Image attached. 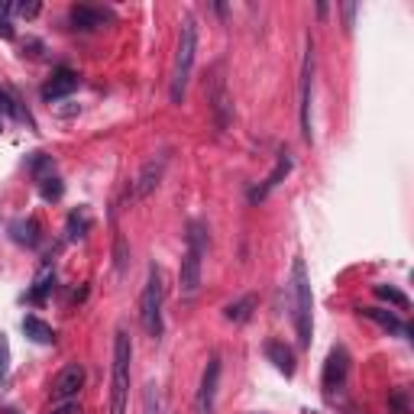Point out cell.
I'll return each instance as SVG.
<instances>
[{"label": "cell", "mask_w": 414, "mask_h": 414, "mask_svg": "<svg viewBox=\"0 0 414 414\" xmlns=\"http://www.w3.org/2000/svg\"><path fill=\"white\" fill-rule=\"evenodd\" d=\"M291 168H295V159L288 156V149H282L279 159H275V168H272L269 175H265V182L259 184V188H253V192H249V204H259V201L269 198V194L288 178V172H291Z\"/></svg>", "instance_id": "14"}, {"label": "cell", "mask_w": 414, "mask_h": 414, "mask_svg": "<svg viewBox=\"0 0 414 414\" xmlns=\"http://www.w3.org/2000/svg\"><path fill=\"white\" fill-rule=\"evenodd\" d=\"M113 265H117V275H127V265H130V249H127V239L123 233H113Z\"/></svg>", "instance_id": "23"}, {"label": "cell", "mask_w": 414, "mask_h": 414, "mask_svg": "<svg viewBox=\"0 0 414 414\" xmlns=\"http://www.w3.org/2000/svg\"><path fill=\"white\" fill-rule=\"evenodd\" d=\"M168 159H172V152L162 149L156 152L152 159L143 162V168H139V175L130 182V188H133V198H149L156 188L162 184V178H165V168H168Z\"/></svg>", "instance_id": "8"}, {"label": "cell", "mask_w": 414, "mask_h": 414, "mask_svg": "<svg viewBox=\"0 0 414 414\" xmlns=\"http://www.w3.org/2000/svg\"><path fill=\"white\" fill-rule=\"evenodd\" d=\"M16 30H13V20L7 13H0V39H13Z\"/></svg>", "instance_id": "29"}, {"label": "cell", "mask_w": 414, "mask_h": 414, "mask_svg": "<svg viewBox=\"0 0 414 414\" xmlns=\"http://www.w3.org/2000/svg\"><path fill=\"white\" fill-rule=\"evenodd\" d=\"M256 295H243L239 301H230L227 308H223V318L233 320V324H246L249 318H253V310H256Z\"/></svg>", "instance_id": "20"}, {"label": "cell", "mask_w": 414, "mask_h": 414, "mask_svg": "<svg viewBox=\"0 0 414 414\" xmlns=\"http://www.w3.org/2000/svg\"><path fill=\"white\" fill-rule=\"evenodd\" d=\"M88 230H91V217H88V211H84V207L72 211V214H68V223H65V239H68V243H75V239H81Z\"/></svg>", "instance_id": "21"}, {"label": "cell", "mask_w": 414, "mask_h": 414, "mask_svg": "<svg viewBox=\"0 0 414 414\" xmlns=\"http://www.w3.org/2000/svg\"><path fill=\"white\" fill-rule=\"evenodd\" d=\"M217 385H220V356H211L204 372H201L198 395H194V414H214Z\"/></svg>", "instance_id": "10"}, {"label": "cell", "mask_w": 414, "mask_h": 414, "mask_svg": "<svg viewBox=\"0 0 414 414\" xmlns=\"http://www.w3.org/2000/svg\"><path fill=\"white\" fill-rule=\"evenodd\" d=\"M389 405L395 408L399 414H411V405H408V389H395V391H391Z\"/></svg>", "instance_id": "28"}, {"label": "cell", "mask_w": 414, "mask_h": 414, "mask_svg": "<svg viewBox=\"0 0 414 414\" xmlns=\"http://www.w3.org/2000/svg\"><path fill=\"white\" fill-rule=\"evenodd\" d=\"M288 304H291V324L298 334V346L308 350L314 340V295H310V279L308 265L301 256H295L291 263V275H288Z\"/></svg>", "instance_id": "1"}, {"label": "cell", "mask_w": 414, "mask_h": 414, "mask_svg": "<svg viewBox=\"0 0 414 414\" xmlns=\"http://www.w3.org/2000/svg\"><path fill=\"white\" fill-rule=\"evenodd\" d=\"M359 314H363V318H369L372 324H379L382 330H389V334H401L405 340H411V327H408L399 314H391V310H385V308H363Z\"/></svg>", "instance_id": "16"}, {"label": "cell", "mask_w": 414, "mask_h": 414, "mask_svg": "<svg viewBox=\"0 0 414 414\" xmlns=\"http://www.w3.org/2000/svg\"><path fill=\"white\" fill-rule=\"evenodd\" d=\"M23 334L30 337L32 343H39V346H52V343H56V330L42 318H36V314H26L23 318Z\"/></svg>", "instance_id": "19"}, {"label": "cell", "mask_w": 414, "mask_h": 414, "mask_svg": "<svg viewBox=\"0 0 414 414\" xmlns=\"http://www.w3.org/2000/svg\"><path fill=\"white\" fill-rule=\"evenodd\" d=\"M263 353H265V359H269L272 366L285 375V379H291V375H295V350H291L285 340H265Z\"/></svg>", "instance_id": "15"}, {"label": "cell", "mask_w": 414, "mask_h": 414, "mask_svg": "<svg viewBox=\"0 0 414 414\" xmlns=\"http://www.w3.org/2000/svg\"><path fill=\"white\" fill-rule=\"evenodd\" d=\"M4 113H7V94L0 91V133H4Z\"/></svg>", "instance_id": "32"}, {"label": "cell", "mask_w": 414, "mask_h": 414, "mask_svg": "<svg viewBox=\"0 0 414 414\" xmlns=\"http://www.w3.org/2000/svg\"><path fill=\"white\" fill-rule=\"evenodd\" d=\"M7 379H10V337L0 334V391L7 389Z\"/></svg>", "instance_id": "26"}, {"label": "cell", "mask_w": 414, "mask_h": 414, "mask_svg": "<svg viewBox=\"0 0 414 414\" xmlns=\"http://www.w3.org/2000/svg\"><path fill=\"white\" fill-rule=\"evenodd\" d=\"M162 304H165V282H162V269L152 263L149 272H146L143 295H139V324H143V330H146L149 340H159L162 330H165Z\"/></svg>", "instance_id": "5"}, {"label": "cell", "mask_w": 414, "mask_h": 414, "mask_svg": "<svg viewBox=\"0 0 414 414\" xmlns=\"http://www.w3.org/2000/svg\"><path fill=\"white\" fill-rule=\"evenodd\" d=\"M84 382H88V372H84V366L81 363H68V366L62 369V372L52 379V401H75L81 395V389H84Z\"/></svg>", "instance_id": "9"}, {"label": "cell", "mask_w": 414, "mask_h": 414, "mask_svg": "<svg viewBox=\"0 0 414 414\" xmlns=\"http://www.w3.org/2000/svg\"><path fill=\"white\" fill-rule=\"evenodd\" d=\"M39 194H42V201H58V198L65 194L62 178H58V175H46V178H39Z\"/></svg>", "instance_id": "24"}, {"label": "cell", "mask_w": 414, "mask_h": 414, "mask_svg": "<svg viewBox=\"0 0 414 414\" xmlns=\"http://www.w3.org/2000/svg\"><path fill=\"white\" fill-rule=\"evenodd\" d=\"M143 414H162V399H159V385L149 382L143 391Z\"/></svg>", "instance_id": "27"}, {"label": "cell", "mask_w": 414, "mask_h": 414, "mask_svg": "<svg viewBox=\"0 0 414 414\" xmlns=\"http://www.w3.org/2000/svg\"><path fill=\"white\" fill-rule=\"evenodd\" d=\"M81 88V75L75 68H56L52 78L42 84V101L46 104H56V101H65V97H72L75 91Z\"/></svg>", "instance_id": "11"}, {"label": "cell", "mask_w": 414, "mask_h": 414, "mask_svg": "<svg viewBox=\"0 0 414 414\" xmlns=\"http://www.w3.org/2000/svg\"><path fill=\"white\" fill-rule=\"evenodd\" d=\"M10 237H13V243H20V246H39V220L36 217H16L13 223H10Z\"/></svg>", "instance_id": "18"}, {"label": "cell", "mask_w": 414, "mask_h": 414, "mask_svg": "<svg viewBox=\"0 0 414 414\" xmlns=\"http://www.w3.org/2000/svg\"><path fill=\"white\" fill-rule=\"evenodd\" d=\"M49 414H78V405H75V401H58Z\"/></svg>", "instance_id": "31"}, {"label": "cell", "mask_w": 414, "mask_h": 414, "mask_svg": "<svg viewBox=\"0 0 414 414\" xmlns=\"http://www.w3.org/2000/svg\"><path fill=\"white\" fill-rule=\"evenodd\" d=\"M194 56H198V23H194V16H184L182 30H178L172 88H168L172 104H184V91H188V81H192V72H194Z\"/></svg>", "instance_id": "3"}, {"label": "cell", "mask_w": 414, "mask_h": 414, "mask_svg": "<svg viewBox=\"0 0 414 414\" xmlns=\"http://www.w3.org/2000/svg\"><path fill=\"white\" fill-rule=\"evenodd\" d=\"M353 16H356V4H343V23H346L343 30L346 32L353 30Z\"/></svg>", "instance_id": "30"}, {"label": "cell", "mask_w": 414, "mask_h": 414, "mask_svg": "<svg viewBox=\"0 0 414 414\" xmlns=\"http://www.w3.org/2000/svg\"><path fill=\"white\" fill-rule=\"evenodd\" d=\"M52 291H56V265H52V259H49V263H42V269H39V275H36V282H32V288L26 291V301L42 304Z\"/></svg>", "instance_id": "17"}, {"label": "cell", "mask_w": 414, "mask_h": 414, "mask_svg": "<svg viewBox=\"0 0 414 414\" xmlns=\"http://www.w3.org/2000/svg\"><path fill=\"white\" fill-rule=\"evenodd\" d=\"M350 382V353L346 346H334L327 353V363H324V375H320V389H324L327 399H334L346 389Z\"/></svg>", "instance_id": "6"}, {"label": "cell", "mask_w": 414, "mask_h": 414, "mask_svg": "<svg viewBox=\"0 0 414 414\" xmlns=\"http://www.w3.org/2000/svg\"><path fill=\"white\" fill-rule=\"evenodd\" d=\"M310 94H314V39L308 36V42H304V62H301V104H298L304 143L314 139V130H310Z\"/></svg>", "instance_id": "7"}, {"label": "cell", "mask_w": 414, "mask_h": 414, "mask_svg": "<svg viewBox=\"0 0 414 414\" xmlns=\"http://www.w3.org/2000/svg\"><path fill=\"white\" fill-rule=\"evenodd\" d=\"M52 156H46V152H32L30 156V172H32V178L39 182V178H46V175H52Z\"/></svg>", "instance_id": "25"}, {"label": "cell", "mask_w": 414, "mask_h": 414, "mask_svg": "<svg viewBox=\"0 0 414 414\" xmlns=\"http://www.w3.org/2000/svg\"><path fill=\"white\" fill-rule=\"evenodd\" d=\"M68 23H72V30L94 32V30H104L107 23H113V13L104 7H94V4H75L68 10Z\"/></svg>", "instance_id": "12"}, {"label": "cell", "mask_w": 414, "mask_h": 414, "mask_svg": "<svg viewBox=\"0 0 414 414\" xmlns=\"http://www.w3.org/2000/svg\"><path fill=\"white\" fill-rule=\"evenodd\" d=\"M133 340L123 327L113 334V363H111V414H127L130 379H133Z\"/></svg>", "instance_id": "2"}, {"label": "cell", "mask_w": 414, "mask_h": 414, "mask_svg": "<svg viewBox=\"0 0 414 414\" xmlns=\"http://www.w3.org/2000/svg\"><path fill=\"white\" fill-rule=\"evenodd\" d=\"M204 253H207V227L201 220H192L188 223V243H184L182 269H178V282H182L184 298L198 295L201 279H204Z\"/></svg>", "instance_id": "4"}, {"label": "cell", "mask_w": 414, "mask_h": 414, "mask_svg": "<svg viewBox=\"0 0 414 414\" xmlns=\"http://www.w3.org/2000/svg\"><path fill=\"white\" fill-rule=\"evenodd\" d=\"M372 291H375V298H382V301L395 304V308H399V310H408V308H411V301H408V295H405V291H399V288H391V285H375Z\"/></svg>", "instance_id": "22"}, {"label": "cell", "mask_w": 414, "mask_h": 414, "mask_svg": "<svg viewBox=\"0 0 414 414\" xmlns=\"http://www.w3.org/2000/svg\"><path fill=\"white\" fill-rule=\"evenodd\" d=\"M207 104H211V113H214L217 133H223V130L230 127L233 101H230V94H227V81H223L220 75H217V78L211 81V88H207Z\"/></svg>", "instance_id": "13"}]
</instances>
